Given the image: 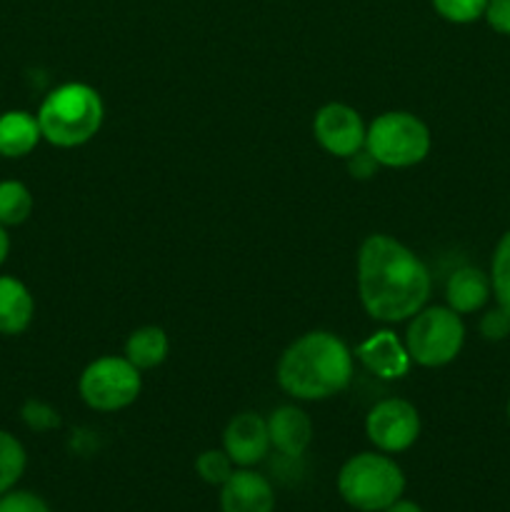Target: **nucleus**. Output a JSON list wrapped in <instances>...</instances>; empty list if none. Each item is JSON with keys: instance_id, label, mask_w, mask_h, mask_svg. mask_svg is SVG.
Masks as SVG:
<instances>
[{"instance_id": "19", "label": "nucleus", "mask_w": 510, "mask_h": 512, "mask_svg": "<svg viewBox=\"0 0 510 512\" xmlns=\"http://www.w3.org/2000/svg\"><path fill=\"white\" fill-rule=\"evenodd\" d=\"M25 465H28V453H25L23 443L8 430H0V495L20 483Z\"/></svg>"}, {"instance_id": "9", "label": "nucleus", "mask_w": 510, "mask_h": 512, "mask_svg": "<svg viewBox=\"0 0 510 512\" xmlns=\"http://www.w3.org/2000/svg\"><path fill=\"white\" fill-rule=\"evenodd\" d=\"M365 128L363 118L358 110H353L345 103H328L315 113L313 120V135L320 143L325 153L335 155V158H345L355 155L358 150L365 148Z\"/></svg>"}, {"instance_id": "25", "label": "nucleus", "mask_w": 510, "mask_h": 512, "mask_svg": "<svg viewBox=\"0 0 510 512\" xmlns=\"http://www.w3.org/2000/svg\"><path fill=\"white\" fill-rule=\"evenodd\" d=\"M480 335L485 340H503L510 335V313L505 308H493L480 320Z\"/></svg>"}, {"instance_id": "22", "label": "nucleus", "mask_w": 510, "mask_h": 512, "mask_svg": "<svg viewBox=\"0 0 510 512\" xmlns=\"http://www.w3.org/2000/svg\"><path fill=\"white\" fill-rule=\"evenodd\" d=\"M433 8L448 23L465 25L483 18L485 8H488V0H433Z\"/></svg>"}, {"instance_id": "21", "label": "nucleus", "mask_w": 510, "mask_h": 512, "mask_svg": "<svg viewBox=\"0 0 510 512\" xmlns=\"http://www.w3.org/2000/svg\"><path fill=\"white\" fill-rule=\"evenodd\" d=\"M195 473H198L203 483L220 488L235 473V463L225 450H203L195 458Z\"/></svg>"}, {"instance_id": "16", "label": "nucleus", "mask_w": 510, "mask_h": 512, "mask_svg": "<svg viewBox=\"0 0 510 512\" xmlns=\"http://www.w3.org/2000/svg\"><path fill=\"white\" fill-rule=\"evenodd\" d=\"M35 300L28 285L13 275H0V335H20L30 328Z\"/></svg>"}, {"instance_id": "5", "label": "nucleus", "mask_w": 510, "mask_h": 512, "mask_svg": "<svg viewBox=\"0 0 510 512\" xmlns=\"http://www.w3.org/2000/svg\"><path fill=\"white\" fill-rule=\"evenodd\" d=\"M405 350L420 368H443L453 363L465 343V325L448 305H425L410 318L405 330Z\"/></svg>"}, {"instance_id": "12", "label": "nucleus", "mask_w": 510, "mask_h": 512, "mask_svg": "<svg viewBox=\"0 0 510 512\" xmlns=\"http://www.w3.org/2000/svg\"><path fill=\"white\" fill-rule=\"evenodd\" d=\"M270 435V448L285 458H300L313 443V420L298 405H280L265 418Z\"/></svg>"}, {"instance_id": "1", "label": "nucleus", "mask_w": 510, "mask_h": 512, "mask_svg": "<svg viewBox=\"0 0 510 512\" xmlns=\"http://www.w3.org/2000/svg\"><path fill=\"white\" fill-rule=\"evenodd\" d=\"M433 288L430 270L408 245L375 233L358 250V295L378 323H403L425 308Z\"/></svg>"}, {"instance_id": "13", "label": "nucleus", "mask_w": 510, "mask_h": 512, "mask_svg": "<svg viewBox=\"0 0 510 512\" xmlns=\"http://www.w3.org/2000/svg\"><path fill=\"white\" fill-rule=\"evenodd\" d=\"M355 358L365 365L373 375L383 380L403 378L410 370V355L405 350V343H400L390 330H380V333L370 335L368 340L355 348Z\"/></svg>"}, {"instance_id": "29", "label": "nucleus", "mask_w": 510, "mask_h": 512, "mask_svg": "<svg viewBox=\"0 0 510 512\" xmlns=\"http://www.w3.org/2000/svg\"><path fill=\"white\" fill-rule=\"evenodd\" d=\"M8 253H10V235H8V228L0 225V268H3V263L8 260Z\"/></svg>"}, {"instance_id": "15", "label": "nucleus", "mask_w": 510, "mask_h": 512, "mask_svg": "<svg viewBox=\"0 0 510 512\" xmlns=\"http://www.w3.org/2000/svg\"><path fill=\"white\" fill-rule=\"evenodd\" d=\"M490 295H493L490 278L483 270L470 268V265L453 270L448 283H445V300H448V308L455 310L458 315H468L480 310L488 303Z\"/></svg>"}, {"instance_id": "18", "label": "nucleus", "mask_w": 510, "mask_h": 512, "mask_svg": "<svg viewBox=\"0 0 510 512\" xmlns=\"http://www.w3.org/2000/svg\"><path fill=\"white\" fill-rule=\"evenodd\" d=\"M33 213V193L20 180H0V225L18 228Z\"/></svg>"}, {"instance_id": "20", "label": "nucleus", "mask_w": 510, "mask_h": 512, "mask_svg": "<svg viewBox=\"0 0 510 512\" xmlns=\"http://www.w3.org/2000/svg\"><path fill=\"white\" fill-rule=\"evenodd\" d=\"M490 288L500 308L510 313V230L495 245L493 265H490Z\"/></svg>"}, {"instance_id": "17", "label": "nucleus", "mask_w": 510, "mask_h": 512, "mask_svg": "<svg viewBox=\"0 0 510 512\" xmlns=\"http://www.w3.org/2000/svg\"><path fill=\"white\" fill-rule=\"evenodd\" d=\"M170 350V340L163 328L158 325H145V328L133 330L125 340V358L138 370H153L165 363Z\"/></svg>"}, {"instance_id": "14", "label": "nucleus", "mask_w": 510, "mask_h": 512, "mask_svg": "<svg viewBox=\"0 0 510 512\" xmlns=\"http://www.w3.org/2000/svg\"><path fill=\"white\" fill-rule=\"evenodd\" d=\"M43 140L38 118L28 110L0 113V158L18 160L33 153Z\"/></svg>"}, {"instance_id": "6", "label": "nucleus", "mask_w": 510, "mask_h": 512, "mask_svg": "<svg viewBox=\"0 0 510 512\" xmlns=\"http://www.w3.org/2000/svg\"><path fill=\"white\" fill-rule=\"evenodd\" d=\"M365 150L383 168H410L428 158L430 130L418 115L390 110L368 125Z\"/></svg>"}, {"instance_id": "28", "label": "nucleus", "mask_w": 510, "mask_h": 512, "mask_svg": "<svg viewBox=\"0 0 510 512\" xmlns=\"http://www.w3.org/2000/svg\"><path fill=\"white\" fill-rule=\"evenodd\" d=\"M383 512H425V510L420 508L418 503H413V500L400 498V500H395L393 505H388V508H385Z\"/></svg>"}, {"instance_id": "11", "label": "nucleus", "mask_w": 510, "mask_h": 512, "mask_svg": "<svg viewBox=\"0 0 510 512\" xmlns=\"http://www.w3.org/2000/svg\"><path fill=\"white\" fill-rule=\"evenodd\" d=\"M220 512H275V490L253 468H235L220 485Z\"/></svg>"}, {"instance_id": "23", "label": "nucleus", "mask_w": 510, "mask_h": 512, "mask_svg": "<svg viewBox=\"0 0 510 512\" xmlns=\"http://www.w3.org/2000/svg\"><path fill=\"white\" fill-rule=\"evenodd\" d=\"M20 415H23V423L28 425L30 430H35V433H45V430H53L60 425L58 410L40 403V400H28V403L23 405V410H20Z\"/></svg>"}, {"instance_id": "3", "label": "nucleus", "mask_w": 510, "mask_h": 512, "mask_svg": "<svg viewBox=\"0 0 510 512\" xmlns=\"http://www.w3.org/2000/svg\"><path fill=\"white\" fill-rule=\"evenodd\" d=\"M45 143L78 148L95 138L105 118L103 98L85 83H65L50 90L35 113Z\"/></svg>"}, {"instance_id": "10", "label": "nucleus", "mask_w": 510, "mask_h": 512, "mask_svg": "<svg viewBox=\"0 0 510 512\" xmlns=\"http://www.w3.org/2000/svg\"><path fill=\"white\" fill-rule=\"evenodd\" d=\"M223 450L230 455L235 468H255L270 453L268 423L258 413H240L225 425Z\"/></svg>"}, {"instance_id": "27", "label": "nucleus", "mask_w": 510, "mask_h": 512, "mask_svg": "<svg viewBox=\"0 0 510 512\" xmlns=\"http://www.w3.org/2000/svg\"><path fill=\"white\" fill-rule=\"evenodd\" d=\"M348 163H350V173H353V178H370V175H375V170H378V163H375L373 155H370L365 148L358 150L355 155H350Z\"/></svg>"}, {"instance_id": "26", "label": "nucleus", "mask_w": 510, "mask_h": 512, "mask_svg": "<svg viewBox=\"0 0 510 512\" xmlns=\"http://www.w3.org/2000/svg\"><path fill=\"white\" fill-rule=\"evenodd\" d=\"M485 20L500 35H510V0H488Z\"/></svg>"}, {"instance_id": "8", "label": "nucleus", "mask_w": 510, "mask_h": 512, "mask_svg": "<svg viewBox=\"0 0 510 512\" xmlns=\"http://www.w3.org/2000/svg\"><path fill=\"white\" fill-rule=\"evenodd\" d=\"M365 435L380 453H405L420 435L418 410L403 398L380 400L365 418Z\"/></svg>"}, {"instance_id": "24", "label": "nucleus", "mask_w": 510, "mask_h": 512, "mask_svg": "<svg viewBox=\"0 0 510 512\" xmlns=\"http://www.w3.org/2000/svg\"><path fill=\"white\" fill-rule=\"evenodd\" d=\"M0 512H53L50 505L30 490H8L0 495Z\"/></svg>"}, {"instance_id": "4", "label": "nucleus", "mask_w": 510, "mask_h": 512, "mask_svg": "<svg viewBox=\"0 0 510 512\" xmlns=\"http://www.w3.org/2000/svg\"><path fill=\"white\" fill-rule=\"evenodd\" d=\"M338 493L358 512H383L405 493V475L388 453H358L338 473Z\"/></svg>"}, {"instance_id": "30", "label": "nucleus", "mask_w": 510, "mask_h": 512, "mask_svg": "<svg viewBox=\"0 0 510 512\" xmlns=\"http://www.w3.org/2000/svg\"><path fill=\"white\" fill-rule=\"evenodd\" d=\"M508 418H510V400H508Z\"/></svg>"}, {"instance_id": "7", "label": "nucleus", "mask_w": 510, "mask_h": 512, "mask_svg": "<svg viewBox=\"0 0 510 512\" xmlns=\"http://www.w3.org/2000/svg\"><path fill=\"white\" fill-rule=\"evenodd\" d=\"M78 390L90 410L118 413V410H125L138 400L140 390H143V378H140V370L125 355L123 358L105 355V358L93 360L83 370Z\"/></svg>"}, {"instance_id": "2", "label": "nucleus", "mask_w": 510, "mask_h": 512, "mask_svg": "<svg viewBox=\"0 0 510 512\" xmlns=\"http://www.w3.org/2000/svg\"><path fill=\"white\" fill-rule=\"evenodd\" d=\"M355 360L348 345L328 330L300 335L280 355L275 378L295 400H328L353 380Z\"/></svg>"}]
</instances>
